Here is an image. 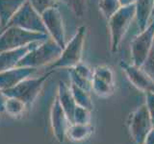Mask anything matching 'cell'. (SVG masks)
<instances>
[{
  "instance_id": "6da1fadb",
  "label": "cell",
  "mask_w": 154,
  "mask_h": 144,
  "mask_svg": "<svg viewBox=\"0 0 154 144\" xmlns=\"http://www.w3.org/2000/svg\"><path fill=\"white\" fill-rule=\"evenodd\" d=\"M136 17V8L134 5L122 6L119 11L108 19L110 31V48L112 53L119 50L125 34Z\"/></svg>"
},
{
  "instance_id": "7a4b0ae2",
  "label": "cell",
  "mask_w": 154,
  "mask_h": 144,
  "mask_svg": "<svg viewBox=\"0 0 154 144\" xmlns=\"http://www.w3.org/2000/svg\"><path fill=\"white\" fill-rule=\"evenodd\" d=\"M86 32V26H80L77 29L74 36L70 38L69 42H66L64 49L62 50L61 56L49 65L50 70H55L58 68H73L79 62H81Z\"/></svg>"
},
{
  "instance_id": "3957f363",
  "label": "cell",
  "mask_w": 154,
  "mask_h": 144,
  "mask_svg": "<svg viewBox=\"0 0 154 144\" xmlns=\"http://www.w3.org/2000/svg\"><path fill=\"white\" fill-rule=\"evenodd\" d=\"M62 50V48L49 38L29 52L17 66L33 67L38 69V67L52 64L61 56Z\"/></svg>"
},
{
  "instance_id": "277c9868",
  "label": "cell",
  "mask_w": 154,
  "mask_h": 144,
  "mask_svg": "<svg viewBox=\"0 0 154 144\" xmlns=\"http://www.w3.org/2000/svg\"><path fill=\"white\" fill-rule=\"evenodd\" d=\"M49 38L47 34L30 32L17 26H6L0 34V52L16 49L35 41H43Z\"/></svg>"
},
{
  "instance_id": "5b68a950",
  "label": "cell",
  "mask_w": 154,
  "mask_h": 144,
  "mask_svg": "<svg viewBox=\"0 0 154 144\" xmlns=\"http://www.w3.org/2000/svg\"><path fill=\"white\" fill-rule=\"evenodd\" d=\"M53 72H54V70H50L46 74L41 77H37V78H31V77H29V78L23 80L18 85L14 86V88L3 91L6 94L7 97L17 98L19 100H21L27 107H29L36 100L38 95L41 92L43 84L49 78V76H51Z\"/></svg>"
},
{
  "instance_id": "8992f818",
  "label": "cell",
  "mask_w": 154,
  "mask_h": 144,
  "mask_svg": "<svg viewBox=\"0 0 154 144\" xmlns=\"http://www.w3.org/2000/svg\"><path fill=\"white\" fill-rule=\"evenodd\" d=\"M6 26H17L30 32L47 34L42 14H38L28 1L22 5Z\"/></svg>"
},
{
  "instance_id": "52a82bcc",
  "label": "cell",
  "mask_w": 154,
  "mask_h": 144,
  "mask_svg": "<svg viewBox=\"0 0 154 144\" xmlns=\"http://www.w3.org/2000/svg\"><path fill=\"white\" fill-rule=\"evenodd\" d=\"M154 41V17L144 30L141 31L131 42L132 64L142 67L146 62Z\"/></svg>"
},
{
  "instance_id": "ba28073f",
  "label": "cell",
  "mask_w": 154,
  "mask_h": 144,
  "mask_svg": "<svg viewBox=\"0 0 154 144\" xmlns=\"http://www.w3.org/2000/svg\"><path fill=\"white\" fill-rule=\"evenodd\" d=\"M153 128L146 105L143 104L130 114L129 130L131 136L137 144H143L147 134Z\"/></svg>"
},
{
  "instance_id": "9c48e42d",
  "label": "cell",
  "mask_w": 154,
  "mask_h": 144,
  "mask_svg": "<svg viewBox=\"0 0 154 144\" xmlns=\"http://www.w3.org/2000/svg\"><path fill=\"white\" fill-rule=\"evenodd\" d=\"M42 18L48 36L62 49H64V47L66 44V31L64 21H63V16L59 8L57 6H54L46 10L45 12L42 14Z\"/></svg>"
},
{
  "instance_id": "30bf717a",
  "label": "cell",
  "mask_w": 154,
  "mask_h": 144,
  "mask_svg": "<svg viewBox=\"0 0 154 144\" xmlns=\"http://www.w3.org/2000/svg\"><path fill=\"white\" fill-rule=\"evenodd\" d=\"M119 65L134 86L146 93L154 92V81L142 67L129 64L123 61L120 62Z\"/></svg>"
},
{
  "instance_id": "8fae6325",
  "label": "cell",
  "mask_w": 154,
  "mask_h": 144,
  "mask_svg": "<svg viewBox=\"0 0 154 144\" xmlns=\"http://www.w3.org/2000/svg\"><path fill=\"white\" fill-rule=\"evenodd\" d=\"M70 125L71 124L62 108L59 99L56 97L51 108V126L53 134L59 142L65 141L67 130Z\"/></svg>"
},
{
  "instance_id": "7c38bea8",
  "label": "cell",
  "mask_w": 154,
  "mask_h": 144,
  "mask_svg": "<svg viewBox=\"0 0 154 144\" xmlns=\"http://www.w3.org/2000/svg\"><path fill=\"white\" fill-rule=\"evenodd\" d=\"M41 42L42 41H35L28 45L16 48V49L0 52V72L17 67L23 58Z\"/></svg>"
},
{
  "instance_id": "4fadbf2b",
  "label": "cell",
  "mask_w": 154,
  "mask_h": 144,
  "mask_svg": "<svg viewBox=\"0 0 154 144\" xmlns=\"http://www.w3.org/2000/svg\"><path fill=\"white\" fill-rule=\"evenodd\" d=\"M36 71L37 68L33 67L17 66L0 72V88L2 90L12 88L23 80L31 77Z\"/></svg>"
},
{
  "instance_id": "5bb4252c",
  "label": "cell",
  "mask_w": 154,
  "mask_h": 144,
  "mask_svg": "<svg viewBox=\"0 0 154 144\" xmlns=\"http://www.w3.org/2000/svg\"><path fill=\"white\" fill-rule=\"evenodd\" d=\"M58 99L60 101V104L64 110L65 113L66 114V117L69 119L70 124H74L73 115L74 110L76 108V103L74 101L73 96L71 94L69 86H67L65 82L60 81L58 85Z\"/></svg>"
},
{
  "instance_id": "9a60e30c",
  "label": "cell",
  "mask_w": 154,
  "mask_h": 144,
  "mask_svg": "<svg viewBox=\"0 0 154 144\" xmlns=\"http://www.w3.org/2000/svg\"><path fill=\"white\" fill-rule=\"evenodd\" d=\"M136 8V21L140 32L144 30L149 23V19L154 13V0H137L135 3Z\"/></svg>"
},
{
  "instance_id": "2e32d148",
  "label": "cell",
  "mask_w": 154,
  "mask_h": 144,
  "mask_svg": "<svg viewBox=\"0 0 154 144\" xmlns=\"http://www.w3.org/2000/svg\"><path fill=\"white\" fill-rule=\"evenodd\" d=\"M27 0H0V26L6 27L8 22Z\"/></svg>"
},
{
  "instance_id": "e0dca14e",
  "label": "cell",
  "mask_w": 154,
  "mask_h": 144,
  "mask_svg": "<svg viewBox=\"0 0 154 144\" xmlns=\"http://www.w3.org/2000/svg\"><path fill=\"white\" fill-rule=\"evenodd\" d=\"M69 88H70L71 94L73 96L76 105L80 106V107H83L91 112L94 109V104H93V101H91L89 91L82 89L73 84H70Z\"/></svg>"
},
{
  "instance_id": "ac0fdd59",
  "label": "cell",
  "mask_w": 154,
  "mask_h": 144,
  "mask_svg": "<svg viewBox=\"0 0 154 144\" xmlns=\"http://www.w3.org/2000/svg\"><path fill=\"white\" fill-rule=\"evenodd\" d=\"M93 130L94 128L90 124H71L67 130L66 136L73 141H81L89 137Z\"/></svg>"
},
{
  "instance_id": "d6986e66",
  "label": "cell",
  "mask_w": 154,
  "mask_h": 144,
  "mask_svg": "<svg viewBox=\"0 0 154 144\" xmlns=\"http://www.w3.org/2000/svg\"><path fill=\"white\" fill-rule=\"evenodd\" d=\"M114 89H115V85L106 83V82L93 76V79H91V90L97 96H99V97L102 98L109 97L110 95L113 94Z\"/></svg>"
},
{
  "instance_id": "ffe728a7",
  "label": "cell",
  "mask_w": 154,
  "mask_h": 144,
  "mask_svg": "<svg viewBox=\"0 0 154 144\" xmlns=\"http://www.w3.org/2000/svg\"><path fill=\"white\" fill-rule=\"evenodd\" d=\"M27 106L21 100L14 97H8L5 104V112L14 117L20 116L25 112Z\"/></svg>"
},
{
  "instance_id": "44dd1931",
  "label": "cell",
  "mask_w": 154,
  "mask_h": 144,
  "mask_svg": "<svg viewBox=\"0 0 154 144\" xmlns=\"http://www.w3.org/2000/svg\"><path fill=\"white\" fill-rule=\"evenodd\" d=\"M122 7L119 0H99L98 8L104 18L108 19Z\"/></svg>"
},
{
  "instance_id": "7402d4cb",
  "label": "cell",
  "mask_w": 154,
  "mask_h": 144,
  "mask_svg": "<svg viewBox=\"0 0 154 144\" xmlns=\"http://www.w3.org/2000/svg\"><path fill=\"white\" fill-rule=\"evenodd\" d=\"M70 9V11L78 18H82L87 12V2L86 0H57Z\"/></svg>"
},
{
  "instance_id": "603a6c76",
  "label": "cell",
  "mask_w": 154,
  "mask_h": 144,
  "mask_svg": "<svg viewBox=\"0 0 154 144\" xmlns=\"http://www.w3.org/2000/svg\"><path fill=\"white\" fill-rule=\"evenodd\" d=\"M94 76L106 83L115 85L114 73L108 65H98L94 69Z\"/></svg>"
},
{
  "instance_id": "cb8c5ba5",
  "label": "cell",
  "mask_w": 154,
  "mask_h": 144,
  "mask_svg": "<svg viewBox=\"0 0 154 144\" xmlns=\"http://www.w3.org/2000/svg\"><path fill=\"white\" fill-rule=\"evenodd\" d=\"M69 78H70V84H73L82 89L89 91V92L91 90V81H88L84 78H82L81 76H79L73 70V68H69Z\"/></svg>"
},
{
  "instance_id": "d4e9b609",
  "label": "cell",
  "mask_w": 154,
  "mask_h": 144,
  "mask_svg": "<svg viewBox=\"0 0 154 144\" xmlns=\"http://www.w3.org/2000/svg\"><path fill=\"white\" fill-rule=\"evenodd\" d=\"M74 124H90L91 121V110H87L80 106H76L73 115Z\"/></svg>"
},
{
  "instance_id": "484cf974",
  "label": "cell",
  "mask_w": 154,
  "mask_h": 144,
  "mask_svg": "<svg viewBox=\"0 0 154 144\" xmlns=\"http://www.w3.org/2000/svg\"><path fill=\"white\" fill-rule=\"evenodd\" d=\"M27 1L41 14L46 10L56 6L57 4V0H27Z\"/></svg>"
},
{
  "instance_id": "4316f807",
  "label": "cell",
  "mask_w": 154,
  "mask_h": 144,
  "mask_svg": "<svg viewBox=\"0 0 154 144\" xmlns=\"http://www.w3.org/2000/svg\"><path fill=\"white\" fill-rule=\"evenodd\" d=\"M73 70L79 76H81L82 78L91 82V79H93V76H94V69H91L89 65H87L86 64H83V62H81L76 66L73 67Z\"/></svg>"
},
{
  "instance_id": "83f0119b",
  "label": "cell",
  "mask_w": 154,
  "mask_h": 144,
  "mask_svg": "<svg viewBox=\"0 0 154 144\" xmlns=\"http://www.w3.org/2000/svg\"><path fill=\"white\" fill-rule=\"evenodd\" d=\"M142 68L146 71L154 81V41L151 47V50L149 52V55L147 57L146 62H144L143 65L142 66Z\"/></svg>"
},
{
  "instance_id": "f1b7e54d",
  "label": "cell",
  "mask_w": 154,
  "mask_h": 144,
  "mask_svg": "<svg viewBox=\"0 0 154 144\" xmlns=\"http://www.w3.org/2000/svg\"><path fill=\"white\" fill-rule=\"evenodd\" d=\"M146 105L154 126V92H147L146 95Z\"/></svg>"
},
{
  "instance_id": "f546056e",
  "label": "cell",
  "mask_w": 154,
  "mask_h": 144,
  "mask_svg": "<svg viewBox=\"0 0 154 144\" xmlns=\"http://www.w3.org/2000/svg\"><path fill=\"white\" fill-rule=\"evenodd\" d=\"M7 96L4 93V91L0 88V112H5V104H6Z\"/></svg>"
},
{
  "instance_id": "4dcf8cb0",
  "label": "cell",
  "mask_w": 154,
  "mask_h": 144,
  "mask_svg": "<svg viewBox=\"0 0 154 144\" xmlns=\"http://www.w3.org/2000/svg\"><path fill=\"white\" fill-rule=\"evenodd\" d=\"M143 144H154V126L147 134L146 139H144Z\"/></svg>"
},
{
  "instance_id": "1f68e13d",
  "label": "cell",
  "mask_w": 154,
  "mask_h": 144,
  "mask_svg": "<svg viewBox=\"0 0 154 144\" xmlns=\"http://www.w3.org/2000/svg\"><path fill=\"white\" fill-rule=\"evenodd\" d=\"M122 6H129V5H134L137 2V0H119Z\"/></svg>"
},
{
  "instance_id": "d6a6232c",
  "label": "cell",
  "mask_w": 154,
  "mask_h": 144,
  "mask_svg": "<svg viewBox=\"0 0 154 144\" xmlns=\"http://www.w3.org/2000/svg\"><path fill=\"white\" fill-rule=\"evenodd\" d=\"M0 113H1V112H0ZM0 119H1V117H0Z\"/></svg>"
}]
</instances>
